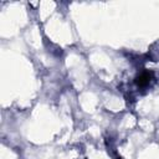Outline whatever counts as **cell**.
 Returning <instances> with one entry per match:
<instances>
[{"mask_svg":"<svg viewBox=\"0 0 159 159\" xmlns=\"http://www.w3.org/2000/svg\"><path fill=\"white\" fill-rule=\"evenodd\" d=\"M153 77V73L152 72H148V71H144L142 73H139L137 77H135V83L139 86V87H144L149 83V81L152 80Z\"/></svg>","mask_w":159,"mask_h":159,"instance_id":"6da1fadb","label":"cell"}]
</instances>
